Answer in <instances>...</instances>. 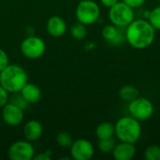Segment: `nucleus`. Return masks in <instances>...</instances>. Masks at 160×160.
<instances>
[{"label":"nucleus","mask_w":160,"mask_h":160,"mask_svg":"<svg viewBox=\"0 0 160 160\" xmlns=\"http://www.w3.org/2000/svg\"><path fill=\"white\" fill-rule=\"evenodd\" d=\"M156 31L146 19H135L125 28L126 41L136 50H145L154 43Z\"/></svg>","instance_id":"nucleus-1"},{"label":"nucleus","mask_w":160,"mask_h":160,"mask_svg":"<svg viewBox=\"0 0 160 160\" xmlns=\"http://www.w3.org/2000/svg\"><path fill=\"white\" fill-rule=\"evenodd\" d=\"M28 82V76L24 68L17 65H8L0 72V84L8 93H20Z\"/></svg>","instance_id":"nucleus-2"},{"label":"nucleus","mask_w":160,"mask_h":160,"mask_svg":"<svg viewBox=\"0 0 160 160\" xmlns=\"http://www.w3.org/2000/svg\"><path fill=\"white\" fill-rule=\"evenodd\" d=\"M114 128L117 140L129 143H136L142 132L140 121L130 115L119 118L114 124Z\"/></svg>","instance_id":"nucleus-3"},{"label":"nucleus","mask_w":160,"mask_h":160,"mask_svg":"<svg viewBox=\"0 0 160 160\" xmlns=\"http://www.w3.org/2000/svg\"><path fill=\"white\" fill-rule=\"evenodd\" d=\"M108 17L112 24L126 28L135 20V11L123 1H119L109 8Z\"/></svg>","instance_id":"nucleus-4"},{"label":"nucleus","mask_w":160,"mask_h":160,"mask_svg":"<svg viewBox=\"0 0 160 160\" xmlns=\"http://www.w3.org/2000/svg\"><path fill=\"white\" fill-rule=\"evenodd\" d=\"M75 16L78 22L85 25H91L99 19L100 8L94 0L80 1L76 7Z\"/></svg>","instance_id":"nucleus-5"},{"label":"nucleus","mask_w":160,"mask_h":160,"mask_svg":"<svg viewBox=\"0 0 160 160\" xmlns=\"http://www.w3.org/2000/svg\"><path fill=\"white\" fill-rule=\"evenodd\" d=\"M128 111L130 116L142 122L150 119L154 115L155 106L149 98L139 96L128 102Z\"/></svg>","instance_id":"nucleus-6"},{"label":"nucleus","mask_w":160,"mask_h":160,"mask_svg":"<svg viewBox=\"0 0 160 160\" xmlns=\"http://www.w3.org/2000/svg\"><path fill=\"white\" fill-rule=\"evenodd\" d=\"M46 51V45L42 38L37 36H29L21 43V52L28 59H38Z\"/></svg>","instance_id":"nucleus-7"},{"label":"nucleus","mask_w":160,"mask_h":160,"mask_svg":"<svg viewBox=\"0 0 160 160\" xmlns=\"http://www.w3.org/2000/svg\"><path fill=\"white\" fill-rule=\"evenodd\" d=\"M8 157L11 160H32L35 149L29 141H17L8 149Z\"/></svg>","instance_id":"nucleus-8"},{"label":"nucleus","mask_w":160,"mask_h":160,"mask_svg":"<svg viewBox=\"0 0 160 160\" xmlns=\"http://www.w3.org/2000/svg\"><path fill=\"white\" fill-rule=\"evenodd\" d=\"M70 155L75 160H90L95 154V148L91 142L85 139H78L71 144Z\"/></svg>","instance_id":"nucleus-9"},{"label":"nucleus","mask_w":160,"mask_h":160,"mask_svg":"<svg viewBox=\"0 0 160 160\" xmlns=\"http://www.w3.org/2000/svg\"><path fill=\"white\" fill-rule=\"evenodd\" d=\"M2 118L10 127L20 126L23 120V110L12 102H8L2 108Z\"/></svg>","instance_id":"nucleus-10"},{"label":"nucleus","mask_w":160,"mask_h":160,"mask_svg":"<svg viewBox=\"0 0 160 160\" xmlns=\"http://www.w3.org/2000/svg\"><path fill=\"white\" fill-rule=\"evenodd\" d=\"M101 36L108 43L113 46H119L126 42L125 28L113 24H107L101 30Z\"/></svg>","instance_id":"nucleus-11"},{"label":"nucleus","mask_w":160,"mask_h":160,"mask_svg":"<svg viewBox=\"0 0 160 160\" xmlns=\"http://www.w3.org/2000/svg\"><path fill=\"white\" fill-rule=\"evenodd\" d=\"M68 26L66 21L57 15L49 18L46 23V30L48 34L53 38H60L64 36L67 32Z\"/></svg>","instance_id":"nucleus-12"},{"label":"nucleus","mask_w":160,"mask_h":160,"mask_svg":"<svg viewBox=\"0 0 160 160\" xmlns=\"http://www.w3.org/2000/svg\"><path fill=\"white\" fill-rule=\"evenodd\" d=\"M112 155L116 160L132 159L136 155L135 143L120 142L119 143H116Z\"/></svg>","instance_id":"nucleus-13"},{"label":"nucleus","mask_w":160,"mask_h":160,"mask_svg":"<svg viewBox=\"0 0 160 160\" xmlns=\"http://www.w3.org/2000/svg\"><path fill=\"white\" fill-rule=\"evenodd\" d=\"M43 132V127L37 120L28 121L23 127V136L26 141L35 142L38 140Z\"/></svg>","instance_id":"nucleus-14"},{"label":"nucleus","mask_w":160,"mask_h":160,"mask_svg":"<svg viewBox=\"0 0 160 160\" xmlns=\"http://www.w3.org/2000/svg\"><path fill=\"white\" fill-rule=\"evenodd\" d=\"M20 94L29 104L38 103L41 98V90L39 87L30 82H27L22 87V89L20 91Z\"/></svg>","instance_id":"nucleus-15"},{"label":"nucleus","mask_w":160,"mask_h":160,"mask_svg":"<svg viewBox=\"0 0 160 160\" xmlns=\"http://www.w3.org/2000/svg\"><path fill=\"white\" fill-rule=\"evenodd\" d=\"M96 136L98 140L113 138L115 136L114 125L111 122H102L96 128Z\"/></svg>","instance_id":"nucleus-16"},{"label":"nucleus","mask_w":160,"mask_h":160,"mask_svg":"<svg viewBox=\"0 0 160 160\" xmlns=\"http://www.w3.org/2000/svg\"><path fill=\"white\" fill-rule=\"evenodd\" d=\"M119 98L125 102H130L140 96V91L137 87L130 84L123 85L119 90Z\"/></svg>","instance_id":"nucleus-17"},{"label":"nucleus","mask_w":160,"mask_h":160,"mask_svg":"<svg viewBox=\"0 0 160 160\" xmlns=\"http://www.w3.org/2000/svg\"><path fill=\"white\" fill-rule=\"evenodd\" d=\"M70 35L76 40L84 39L86 35H87L86 25L80 22H77L73 23L71 25V27H70Z\"/></svg>","instance_id":"nucleus-18"},{"label":"nucleus","mask_w":160,"mask_h":160,"mask_svg":"<svg viewBox=\"0 0 160 160\" xmlns=\"http://www.w3.org/2000/svg\"><path fill=\"white\" fill-rule=\"evenodd\" d=\"M115 145H116V142L114 141L113 138L98 140V148L102 154H112Z\"/></svg>","instance_id":"nucleus-19"},{"label":"nucleus","mask_w":160,"mask_h":160,"mask_svg":"<svg viewBox=\"0 0 160 160\" xmlns=\"http://www.w3.org/2000/svg\"><path fill=\"white\" fill-rule=\"evenodd\" d=\"M146 20L156 30L160 31V6H157L149 10Z\"/></svg>","instance_id":"nucleus-20"},{"label":"nucleus","mask_w":160,"mask_h":160,"mask_svg":"<svg viewBox=\"0 0 160 160\" xmlns=\"http://www.w3.org/2000/svg\"><path fill=\"white\" fill-rule=\"evenodd\" d=\"M56 142L60 147L63 148H69L72 144V142H74L71 135L66 131H61L56 135Z\"/></svg>","instance_id":"nucleus-21"},{"label":"nucleus","mask_w":160,"mask_h":160,"mask_svg":"<svg viewBox=\"0 0 160 160\" xmlns=\"http://www.w3.org/2000/svg\"><path fill=\"white\" fill-rule=\"evenodd\" d=\"M143 156L147 160H160V146L156 144L149 145L144 150Z\"/></svg>","instance_id":"nucleus-22"},{"label":"nucleus","mask_w":160,"mask_h":160,"mask_svg":"<svg viewBox=\"0 0 160 160\" xmlns=\"http://www.w3.org/2000/svg\"><path fill=\"white\" fill-rule=\"evenodd\" d=\"M10 102L14 103L15 105H17L18 107H20V108L22 109V110H25V109L28 107V105H29V103L22 97L21 94H20V96H15V97H13V98H11Z\"/></svg>","instance_id":"nucleus-23"},{"label":"nucleus","mask_w":160,"mask_h":160,"mask_svg":"<svg viewBox=\"0 0 160 160\" xmlns=\"http://www.w3.org/2000/svg\"><path fill=\"white\" fill-rule=\"evenodd\" d=\"M8 102V92L0 84V109Z\"/></svg>","instance_id":"nucleus-24"},{"label":"nucleus","mask_w":160,"mask_h":160,"mask_svg":"<svg viewBox=\"0 0 160 160\" xmlns=\"http://www.w3.org/2000/svg\"><path fill=\"white\" fill-rule=\"evenodd\" d=\"M8 53L0 48V72L8 65Z\"/></svg>","instance_id":"nucleus-25"},{"label":"nucleus","mask_w":160,"mask_h":160,"mask_svg":"<svg viewBox=\"0 0 160 160\" xmlns=\"http://www.w3.org/2000/svg\"><path fill=\"white\" fill-rule=\"evenodd\" d=\"M123 2L135 9V8H140L141 7H142L145 4L146 0H123Z\"/></svg>","instance_id":"nucleus-26"},{"label":"nucleus","mask_w":160,"mask_h":160,"mask_svg":"<svg viewBox=\"0 0 160 160\" xmlns=\"http://www.w3.org/2000/svg\"><path fill=\"white\" fill-rule=\"evenodd\" d=\"M34 160H51V154L50 151H46L44 153H40L34 157Z\"/></svg>","instance_id":"nucleus-27"},{"label":"nucleus","mask_w":160,"mask_h":160,"mask_svg":"<svg viewBox=\"0 0 160 160\" xmlns=\"http://www.w3.org/2000/svg\"><path fill=\"white\" fill-rule=\"evenodd\" d=\"M100 1V3L104 6V7H106V8H111V7H112L113 5H115L117 2H119V0H99Z\"/></svg>","instance_id":"nucleus-28"},{"label":"nucleus","mask_w":160,"mask_h":160,"mask_svg":"<svg viewBox=\"0 0 160 160\" xmlns=\"http://www.w3.org/2000/svg\"><path fill=\"white\" fill-rule=\"evenodd\" d=\"M80 1H84V0H80Z\"/></svg>","instance_id":"nucleus-29"}]
</instances>
